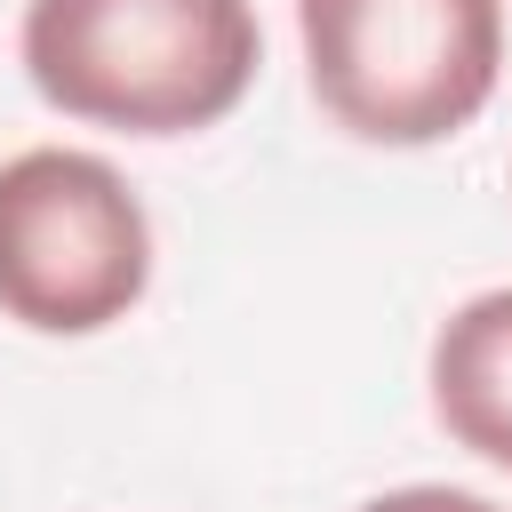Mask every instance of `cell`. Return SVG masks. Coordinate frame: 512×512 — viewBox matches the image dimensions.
<instances>
[{"instance_id":"1","label":"cell","mask_w":512,"mask_h":512,"mask_svg":"<svg viewBox=\"0 0 512 512\" xmlns=\"http://www.w3.org/2000/svg\"><path fill=\"white\" fill-rule=\"evenodd\" d=\"M16 64L64 120L200 136L256 88L264 24L256 0H24Z\"/></svg>"},{"instance_id":"4","label":"cell","mask_w":512,"mask_h":512,"mask_svg":"<svg viewBox=\"0 0 512 512\" xmlns=\"http://www.w3.org/2000/svg\"><path fill=\"white\" fill-rule=\"evenodd\" d=\"M424 384L440 432L480 464L512 472V288H480L440 320Z\"/></svg>"},{"instance_id":"2","label":"cell","mask_w":512,"mask_h":512,"mask_svg":"<svg viewBox=\"0 0 512 512\" xmlns=\"http://www.w3.org/2000/svg\"><path fill=\"white\" fill-rule=\"evenodd\" d=\"M304 88L360 144H448L504 80V0H296Z\"/></svg>"},{"instance_id":"3","label":"cell","mask_w":512,"mask_h":512,"mask_svg":"<svg viewBox=\"0 0 512 512\" xmlns=\"http://www.w3.org/2000/svg\"><path fill=\"white\" fill-rule=\"evenodd\" d=\"M152 288V216L136 184L80 144L0 160V312L32 336H96Z\"/></svg>"},{"instance_id":"5","label":"cell","mask_w":512,"mask_h":512,"mask_svg":"<svg viewBox=\"0 0 512 512\" xmlns=\"http://www.w3.org/2000/svg\"><path fill=\"white\" fill-rule=\"evenodd\" d=\"M360 512H504V504H488V496H472V488L416 480V488H384V496H368Z\"/></svg>"}]
</instances>
